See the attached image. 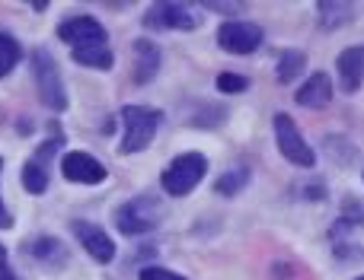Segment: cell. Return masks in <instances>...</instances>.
Wrapping results in <instances>:
<instances>
[{"instance_id":"obj_1","label":"cell","mask_w":364,"mask_h":280,"mask_svg":"<svg viewBox=\"0 0 364 280\" xmlns=\"http://www.w3.org/2000/svg\"><path fill=\"white\" fill-rule=\"evenodd\" d=\"M32 77H36L38 99L48 108H55V112H64L68 108V93H64L61 74H58L55 61H51V55L45 48H36V55H32Z\"/></svg>"},{"instance_id":"obj_2","label":"cell","mask_w":364,"mask_h":280,"mask_svg":"<svg viewBox=\"0 0 364 280\" xmlns=\"http://www.w3.org/2000/svg\"><path fill=\"white\" fill-rule=\"evenodd\" d=\"M125 118V138H122V153H141L151 147L154 134L160 128V112L154 108H141V106H128L122 108Z\"/></svg>"},{"instance_id":"obj_3","label":"cell","mask_w":364,"mask_h":280,"mask_svg":"<svg viewBox=\"0 0 364 280\" xmlns=\"http://www.w3.org/2000/svg\"><path fill=\"white\" fill-rule=\"evenodd\" d=\"M208 172V159L201 153H182L166 166L164 172V191L173 194V198H182L188 194Z\"/></svg>"},{"instance_id":"obj_4","label":"cell","mask_w":364,"mask_h":280,"mask_svg":"<svg viewBox=\"0 0 364 280\" xmlns=\"http://www.w3.org/2000/svg\"><path fill=\"white\" fill-rule=\"evenodd\" d=\"M275 138H278V150L284 153V159L294 162V166H314L316 153L310 150V143L301 138L294 118L291 115H275Z\"/></svg>"},{"instance_id":"obj_5","label":"cell","mask_w":364,"mask_h":280,"mask_svg":"<svg viewBox=\"0 0 364 280\" xmlns=\"http://www.w3.org/2000/svg\"><path fill=\"white\" fill-rule=\"evenodd\" d=\"M115 223L125 236H138L160 223V204L154 198H134L115 213Z\"/></svg>"},{"instance_id":"obj_6","label":"cell","mask_w":364,"mask_h":280,"mask_svg":"<svg viewBox=\"0 0 364 280\" xmlns=\"http://www.w3.org/2000/svg\"><path fill=\"white\" fill-rule=\"evenodd\" d=\"M61 143H64V134H55V138L45 140L42 147L36 150V156L23 166V188L29 194H42L45 188H48V162L55 159V150H61Z\"/></svg>"},{"instance_id":"obj_7","label":"cell","mask_w":364,"mask_h":280,"mask_svg":"<svg viewBox=\"0 0 364 280\" xmlns=\"http://www.w3.org/2000/svg\"><path fill=\"white\" fill-rule=\"evenodd\" d=\"M218 45L230 55H252L262 45V29L256 23H224L218 29Z\"/></svg>"},{"instance_id":"obj_8","label":"cell","mask_w":364,"mask_h":280,"mask_svg":"<svg viewBox=\"0 0 364 280\" xmlns=\"http://www.w3.org/2000/svg\"><path fill=\"white\" fill-rule=\"evenodd\" d=\"M61 172L68 181H77V185H100L106 179V166L100 159H93L83 150H74L61 159Z\"/></svg>"},{"instance_id":"obj_9","label":"cell","mask_w":364,"mask_h":280,"mask_svg":"<svg viewBox=\"0 0 364 280\" xmlns=\"http://www.w3.org/2000/svg\"><path fill=\"white\" fill-rule=\"evenodd\" d=\"M58 38L70 42L74 48H87V45H106V29L100 19L93 16H74L68 23L58 26Z\"/></svg>"},{"instance_id":"obj_10","label":"cell","mask_w":364,"mask_h":280,"mask_svg":"<svg viewBox=\"0 0 364 280\" xmlns=\"http://www.w3.org/2000/svg\"><path fill=\"white\" fill-rule=\"evenodd\" d=\"M144 26L147 29H195V16L186 10L182 4H154L144 16Z\"/></svg>"},{"instance_id":"obj_11","label":"cell","mask_w":364,"mask_h":280,"mask_svg":"<svg viewBox=\"0 0 364 280\" xmlns=\"http://www.w3.org/2000/svg\"><path fill=\"white\" fill-rule=\"evenodd\" d=\"M74 233L80 239V245L87 249V255H93V262L109 264L115 258V242L106 236V230H100L93 223H74Z\"/></svg>"},{"instance_id":"obj_12","label":"cell","mask_w":364,"mask_h":280,"mask_svg":"<svg viewBox=\"0 0 364 280\" xmlns=\"http://www.w3.org/2000/svg\"><path fill=\"white\" fill-rule=\"evenodd\" d=\"M160 70V51L154 42H147V38H138L134 42V83H151L154 77H157Z\"/></svg>"},{"instance_id":"obj_13","label":"cell","mask_w":364,"mask_h":280,"mask_svg":"<svg viewBox=\"0 0 364 280\" xmlns=\"http://www.w3.org/2000/svg\"><path fill=\"white\" fill-rule=\"evenodd\" d=\"M329 96H333V83H329L326 74H310L307 83L297 89V102L307 108H323L329 102Z\"/></svg>"},{"instance_id":"obj_14","label":"cell","mask_w":364,"mask_h":280,"mask_svg":"<svg viewBox=\"0 0 364 280\" xmlns=\"http://www.w3.org/2000/svg\"><path fill=\"white\" fill-rule=\"evenodd\" d=\"M339 77H342V89L346 93H355L361 86V77H364V48H348L342 51L339 57Z\"/></svg>"},{"instance_id":"obj_15","label":"cell","mask_w":364,"mask_h":280,"mask_svg":"<svg viewBox=\"0 0 364 280\" xmlns=\"http://www.w3.org/2000/svg\"><path fill=\"white\" fill-rule=\"evenodd\" d=\"M29 255L36 258V262L48 264V268H58V264L68 262V252H64V245L58 242V239H36V242H29Z\"/></svg>"},{"instance_id":"obj_16","label":"cell","mask_w":364,"mask_h":280,"mask_svg":"<svg viewBox=\"0 0 364 280\" xmlns=\"http://www.w3.org/2000/svg\"><path fill=\"white\" fill-rule=\"evenodd\" d=\"M70 57H74L77 64H83V67H100V70L112 67V61H115V55H112L109 45H87V48H74L70 51Z\"/></svg>"},{"instance_id":"obj_17","label":"cell","mask_w":364,"mask_h":280,"mask_svg":"<svg viewBox=\"0 0 364 280\" xmlns=\"http://www.w3.org/2000/svg\"><path fill=\"white\" fill-rule=\"evenodd\" d=\"M304 67H307V55L304 51H284L282 61H278V80L282 83H294L297 77L304 74Z\"/></svg>"},{"instance_id":"obj_18","label":"cell","mask_w":364,"mask_h":280,"mask_svg":"<svg viewBox=\"0 0 364 280\" xmlns=\"http://www.w3.org/2000/svg\"><path fill=\"white\" fill-rule=\"evenodd\" d=\"M23 57V48H19L16 38H10L6 32H0V77H6Z\"/></svg>"},{"instance_id":"obj_19","label":"cell","mask_w":364,"mask_h":280,"mask_svg":"<svg viewBox=\"0 0 364 280\" xmlns=\"http://www.w3.org/2000/svg\"><path fill=\"white\" fill-rule=\"evenodd\" d=\"M250 181V172L246 169H233V172H227V175H220V181H218V191L220 194H237L240 188Z\"/></svg>"},{"instance_id":"obj_20","label":"cell","mask_w":364,"mask_h":280,"mask_svg":"<svg viewBox=\"0 0 364 280\" xmlns=\"http://www.w3.org/2000/svg\"><path fill=\"white\" fill-rule=\"evenodd\" d=\"M246 77H240V74H220L218 77V89L220 93H243L246 89Z\"/></svg>"},{"instance_id":"obj_21","label":"cell","mask_w":364,"mask_h":280,"mask_svg":"<svg viewBox=\"0 0 364 280\" xmlns=\"http://www.w3.org/2000/svg\"><path fill=\"white\" fill-rule=\"evenodd\" d=\"M141 280H186V277L173 274V271H166V268H144L141 271Z\"/></svg>"},{"instance_id":"obj_22","label":"cell","mask_w":364,"mask_h":280,"mask_svg":"<svg viewBox=\"0 0 364 280\" xmlns=\"http://www.w3.org/2000/svg\"><path fill=\"white\" fill-rule=\"evenodd\" d=\"M0 169H4V159H0ZM10 223H13V217H10V211H6L4 198H0V230H10Z\"/></svg>"},{"instance_id":"obj_23","label":"cell","mask_w":364,"mask_h":280,"mask_svg":"<svg viewBox=\"0 0 364 280\" xmlns=\"http://www.w3.org/2000/svg\"><path fill=\"white\" fill-rule=\"evenodd\" d=\"M4 271H6V249L0 245V274H4Z\"/></svg>"},{"instance_id":"obj_24","label":"cell","mask_w":364,"mask_h":280,"mask_svg":"<svg viewBox=\"0 0 364 280\" xmlns=\"http://www.w3.org/2000/svg\"><path fill=\"white\" fill-rule=\"evenodd\" d=\"M0 280H16V277H13L10 271H4V274H0Z\"/></svg>"},{"instance_id":"obj_25","label":"cell","mask_w":364,"mask_h":280,"mask_svg":"<svg viewBox=\"0 0 364 280\" xmlns=\"http://www.w3.org/2000/svg\"><path fill=\"white\" fill-rule=\"evenodd\" d=\"M358 280H364V277H358Z\"/></svg>"}]
</instances>
